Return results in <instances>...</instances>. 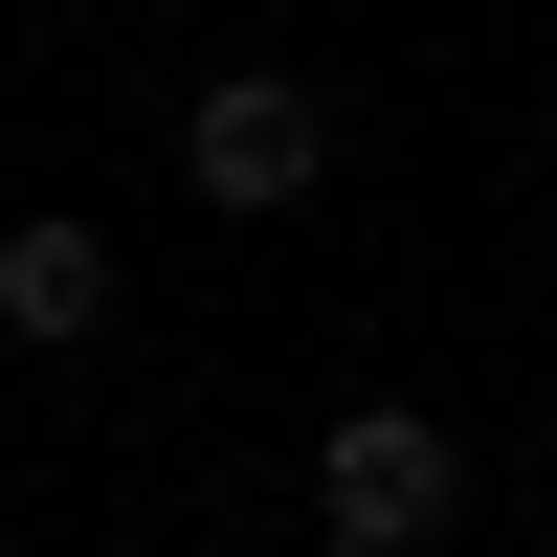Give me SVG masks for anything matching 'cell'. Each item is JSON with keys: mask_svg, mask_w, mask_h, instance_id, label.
<instances>
[{"mask_svg": "<svg viewBox=\"0 0 557 557\" xmlns=\"http://www.w3.org/2000/svg\"><path fill=\"white\" fill-rule=\"evenodd\" d=\"M178 178H201L223 223H290L312 178H335V112H312L290 67H223V89H201V134H178Z\"/></svg>", "mask_w": 557, "mask_h": 557, "instance_id": "obj_1", "label": "cell"}, {"mask_svg": "<svg viewBox=\"0 0 557 557\" xmlns=\"http://www.w3.org/2000/svg\"><path fill=\"white\" fill-rule=\"evenodd\" d=\"M446 491H469V469H446V424H424V401H357V424L312 446V513H335V557H424V535H446Z\"/></svg>", "mask_w": 557, "mask_h": 557, "instance_id": "obj_2", "label": "cell"}, {"mask_svg": "<svg viewBox=\"0 0 557 557\" xmlns=\"http://www.w3.org/2000/svg\"><path fill=\"white\" fill-rule=\"evenodd\" d=\"M0 335H112V223H0Z\"/></svg>", "mask_w": 557, "mask_h": 557, "instance_id": "obj_3", "label": "cell"}]
</instances>
